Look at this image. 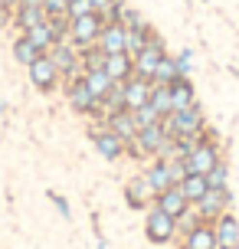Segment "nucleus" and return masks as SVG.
Listing matches in <instances>:
<instances>
[{
  "label": "nucleus",
  "instance_id": "17",
  "mask_svg": "<svg viewBox=\"0 0 239 249\" xmlns=\"http://www.w3.org/2000/svg\"><path fill=\"white\" fill-rule=\"evenodd\" d=\"M213 230H216V243H220V249H239V220L229 210L213 223Z\"/></svg>",
  "mask_w": 239,
  "mask_h": 249
},
{
  "label": "nucleus",
  "instance_id": "33",
  "mask_svg": "<svg viewBox=\"0 0 239 249\" xmlns=\"http://www.w3.org/2000/svg\"><path fill=\"white\" fill-rule=\"evenodd\" d=\"M121 23H125L128 30H154V26L148 23L138 10H131V7H121Z\"/></svg>",
  "mask_w": 239,
  "mask_h": 249
},
{
  "label": "nucleus",
  "instance_id": "45",
  "mask_svg": "<svg viewBox=\"0 0 239 249\" xmlns=\"http://www.w3.org/2000/svg\"><path fill=\"white\" fill-rule=\"evenodd\" d=\"M3 112H7V105H3V102H0V115H3Z\"/></svg>",
  "mask_w": 239,
  "mask_h": 249
},
{
  "label": "nucleus",
  "instance_id": "37",
  "mask_svg": "<svg viewBox=\"0 0 239 249\" xmlns=\"http://www.w3.org/2000/svg\"><path fill=\"white\" fill-rule=\"evenodd\" d=\"M174 59H177V72H180V79H187V75H190V59H193V53L184 50V53H177Z\"/></svg>",
  "mask_w": 239,
  "mask_h": 249
},
{
  "label": "nucleus",
  "instance_id": "19",
  "mask_svg": "<svg viewBox=\"0 0 239 249\" xmlns=\"http://www.w3.org/2000/svg\"><path fill=\"white\" fill-rule=\"evenodd\" d=\"M144 177H148V184L154 187V194L174 187V180H171V161H164V158H151V164L144 167Z\"/></svg>",
  "mask_w": 239,
  "mask_h": 249
},
{
  "label": "nucleus",
  "instance_id": "22",
  "mask_svg": "<svg viewBox=\"0 0 239 249\" xmlns=\"http://www.w3.org/2000/svg\"><path fill=\"white\" fill-rule=\"evenodd\" d=\"M193 102H197V95H193V82H190V79H177L174 86H171V105H174V112L190 108Z\"/></svg>",
  "mask_w": 239,
  "mask_h": 249
},
{
  "label": "nucleus",
  "instance_id": "28",
  "mask_svg": "<svg viewBox=\"0 0 239 249\" xmlns=\"http://www.w3.org/2000/svg\"><path fill=\"white\" fill-rule=\"evenodd\" d=\"M118 112H128V108H125V89H121V82H115V86L108 89V95L102 99V115H118Z\"/></svg>",
  "mask_w": 239,
  "mask_h": 249
},
{
  "label": "nucleus",
  "instance_id": "21",
  "mask_svg": "<svg viewBox=\"0 0 239 249\" xmlns=\"http://www.w3.org/2000/svg\"><path fill=\"white\" fill-rule=\"evenodd\" d=\"M105 124L112 128L115 135L121 138L125 144H131L135 138H138V122H135V115L131 112H118V115H105Z\"/></svg>",
  "mask_w": 239,
  "mask_h": 249
},
{
  "label": "nucleus",
  "instance_id": "14",
  "mask_svg": "<svg viewBox=\"0 0 239 249\" xmlns=\"http://www.w3.org/2000/svg\"><path fill=\"white\" fill-rule=\"evenodd\" d=\"M151 86H154L151 79H141V75H131L128 82H121L128 112H135V108H141V105H148V99H151Z\"/></svg>",
  "mask_w": 239,
  "mask_h": 249
},
{
  "label": "nucleus",
  "instance_id": "42",
  "mask_svg": "<svg viewBox=\"0 0 239 249\" xmlns=\"http://www.w3.org/2000/svg\"><path fill=\"white\" fill-rule=\"evenodd\" d=\"M17 7H43V0H20Z\"/></svg>",
  "mask_w": 239,
  "mask_h": 249
},
{
  "label": "nucleus",
  "instance_id": "3",
  "mask_svg": "<svg viewBox=\"0 0 239 249\" xmlns=\"http://www.w3.org/2000/svg\"><path fill=\"white\" fill-rule=\"evenodd\" d=\"M220 161H223V158H220V144H216V138L210 135V131H206L200 144H197V148H193L187 158H184V164H187V174H210V171H213Z\"/></svg>",
  "mask_w": 239,
  "mask_h": 249
},
{
  "label": "nucleus",
  "instance_id": "26",
  "mask_svg": "<svg viewBox=\"0 0 239 249\" xmlns=\"http://www.w3.org/2000/svg\"><path fill=\"white\" fill-rule=\"evenodd\" d=\"M177 187L184 190V197L190 200V207H193V203H197V200H200L203 194L210 190V184H206V177H203V174H187V177H184V180H180Z\"/></svg>",
  "mask_w": 239,
  "mask_h": 249
},
{
  "label": "nucleus",
  "instance_id": "24",
  "mask_svg": "<svg viewBox=\"0 0 239 249\" xmlns=\"http://www.w3.org/2000/svg\"><path fill=\"white\" fill-rule=\"evenodd\" d=\"M82 79H85V86L92 89V95H95V99H105V95H108V89L115 86L112 82V75L105 72V69H92V72H82Z\"/></svg>",
  "mask_w": 239,
  "mask_h": 249
},
{
  "label": "nucleus",
  "instance_id": "20",
  "mask_svg": "<svg viewBox=\"0 0 239 249\" xmlns=\"http://www.w3.org/2000/svg\"><path fill=\"white\" fill-rule=\"evenodd\" d=\"M26 36H30V43H33L39 53H50L52 46L59 43V33H56V26H52L50 17H46L43 23H36L33 30H26Z\"/></svg>",
  "mask_w": 239,
  "mask_h": 249
},
{
  "label": "nucleus",
  "instance_id": "40",
  "mask_svg": "<svg viewBox=\"0 0 239 249\" xmlns=\"http://www.w3.org/2000/svg\"><path fill=\"white\" fill-rule=\"evenodd\" d=\"M7 26H13V10L0 3V30H7Z\"/></svg>",
  "mask_w": 239,
  "mask_h": 249
},
{
  "label": "nucleus",
  "instance_id": "4",
  "mask_svg": "<svg viewBox=\"0 0 239 249\" xmlns=\"http://www.w3.org/2000/svg\"><path fill=\"white\" fill-rule=\"evenodd\" d=\"M102 26H105V20H102L99 13L76 17V20H69V33H66V39H69L76 50H88V46H95V43H99Z\"/></svg>",
  "mask_w": 239,
  "mask_h": 249
},
{
  "label": "nucleus",
  "instance_id": "8",
  "mask_svg": "<svg viewBox=\"0 0 239 249\" xmlns=\"http://www.w3.org/2000/svg\"><path fill=\"white\" fill-rule=\"evenodd\" d=\"M26 69H30V82H33V89L43 92V95H50V92H56V89L63 86V72L56 69V62H52L46 53H43L36 62H30Z\"/></svg>",
  "mask_w": 239,
  "mask_h": 249
},
{
  "label": "nucleus",
  "instance_id": "46",
  "mask_svg": "<svg viewBox=\"0 0 239 249\" xmlns=\"http://www.w3.org/2000/svg\"><path fill=\"white\" fill-rule=\"evenodd\" d=\"M180 249H187V246H184V243H180Z\"/></svg>",
  "mask_w": 239,
  "mask_h": 249
},
{
  "label": "nucleus",
  "instance_id": "1",
  "mask_svg": "<svg viewBox=\"0 0 239 249\" xmlns=\"http://www.w3.org/2000/svg\"><path fill=\"white\" fill-rule=\"evenodd\" d=\"M164 122V131L174 138H187V135H200V131H206V115H203V108L193 102L190 108H180V112H171L167 118H161Z\"/></svg>",
  "mask_w": 239,
  "mask_h": 249
},
{
  "label": "nucleus",
  "instance_id": "11",
  "mask_svg": "<svg viewBox=\"0 0 239 249\" xmlns=\"http://www.w3.org/2000/svg\"><path fill=\"white\" fill-rule=\"evenodd\" d=\"M92 144H95V151H99L102 158H108V161H118V158H125V141L115 135L108 124L102 122V124H95L92 128Z\"/></svg>",
  "mask_w": 239,
  "mask_h": 249
},
{
  "label": "nucleus",
  "instance_id": "18",
  "mask_svg": "<svg viewBox=\"0 0 239 249\" xmlns=\"http://www.w3.org/2000/svg\"><path fill=\"white\" fill-rule=\"evenodd\" d=\"M184 246H187V249H220L213 223H203V220H200V223L184 236Z\"/></svg>",
  "mask_w": 239,
  "mask_h": 249
},
{
  "label": "nucleus",
  "instance_id": "38",
  "mask_svg": "<svg viewBox=\"0 0 239 249\" xmlns=\"http://www.w3.org/2000/svg\"><path fill=\"white\" fill-rule=\"evenodd\" d=\"M50 200H52V207L59 210V216H63V220H69V216H72V207H69V200H66V197H59V194H50Z\"/></svg>",
  "mask_w": 239,
  "mask_h": 249
},
{
  "label": "nucleus",
  "instance_id": "31",
  "mask_svg": "<svg viewBox=\"0 0 239 249\" xmlns=\"http://www.w3.org/2000/svg\"><path fill=\"white\" fill-rule=\"evenodd\" d=\"M203 177H206L210 190H226V187H229V167H226L223 161L216 164V167L210 171V174H203Z\"/></svg>",
  "mask_w": 239,
  "mask_h": 249
},
{
  "label": "nucleus",
  "instance_id": "29",
  "mask_svg": "<svg viewBox=\"0 0 239 249\" xmlns=\"http://www.w3.org/2000/svg\"><path fill=\"white\" fill-rule=\"evenodd\" d=\"M154 105V112L161 115V118H167V115L174 112V105H171V86H151V99H148Z\"/></svg>",
  "mask_w": 239,
  "mask_h": 249
},
{
  "label": "nucleus",
  "instance_id": "10",
  "mask_svg": "<svg viewBox=\"0 0 239 249\" xmlns=\"http://www.w3.org/2000/svg\"><path fill=\"white\" fill-rule=\"evenodd\" d=\"M167 56V50H164V39L157 36V33H151L148 36V46L141 53H135V75H141V79H154V69H157V62Z\"/></svg>",
  "mask_w": 239,
  "mask_h": 249
},
{
  "label": "nucleus",
  "instance_id": "35",
  "mask_svg": "<svg viewBox=\"0 0 239 249\" xmlns=\"http://www.w3.org/2000/svg\"><path fill=\"white\" fill-rule=\"evenodd\" d=\"M95 13L92 0H69V10H66V20H76V17H88Z\"/></svg>",
  "mask_w": 239,
  "mask_h": 249
},
{
  "label": "nucleus",
  "instance_id": "34",
  "mask_svg": "<svg viewBox=\"0 0 239 249\" xmlns=\"http://www.w3.org/2000/svg\"><path fill=\"white\" fill-rule=\"evenodd\" d=\"M131 115H135L138 128H148V124H157V122H161V115L154 112V105H151V102H148V105H141V108H135Z\"/></svg>",
  "mask_w": 239,
  "mask_h": 249
},
{
  "label": "nucleus",
  "instance_id": "43",
  "mask_svg": "<svg viewBox=\"0 0 239 249\" xmlns=\"http://www.w3.org/2000/svg\"><path fill=\"white\" fill-rule=\"evenodd\" d=\"M0 3H3V7H10V10H17V3H20V0H0Z\"/></svg>",
  "mask_w": 239,
  "mask_h": 249
},
{
  "label": "nucleus",
  "instance_id": "44",
  "mask_svg": "<svg viewBox=\"0 0 239 249\" xmlns=\"http://www.w3.org/2000/svg\"><path fill=\"white\" fill-rule=\"evenodd\" d=\"M112 3H118V7H125V3H128V0H112Z\"/></svg>",
  "mask_w": 239,
  "mask_h": 249
},
{
  "label": "nucleus",
  "instance_id": "32",
  "mask_svg": "<svg viewBox=\"0 0 239 249\" xmlns=\"http://www.w3.org/2000/svg\"><path fill=\"white\" fill-rule=\"evenodd\" d=\"M154 30H128V43H125V53H141L144 46H148V36H151Z\"/></svg>",
  "mask_w": 239,
  "mask_h": 249
},
{
  "label": "nucleus",
  "instance_id": "2",
  "mask_svg": "<svg viewBox=\"0 0 239 249\" xmlns=\"http://www.w3.org/2000/svg\"><path fill=\"white\" fill-rule=\"evenodd\" d=\"M144 236L151 239L154 246H164V243H171L177 236V220L171 213H164L157 203L144 210Z\"/></svg>",
  "mask_w": 239,
  "mask_h": 249
},
{
  "label": "nucleus",
  "instance_id": "7",
  "mask_svg": "<svg viewBox=\"0 0 239 249\" xmlns=\"http://www.w3.org/2000/svg\"><path fill=\"white\" fill-rule=\"evenodd\" d=\"M66 102H69V105H72V112H79V115L105 118V115H102V102L92 95V89L85 86V79H82V75L72 79V82H66Z\"/></svg>",
  "mask_w": 239,
  "mask_h": 249
},
{
  "label": "nucleus",
  "instance_id": "9",
  "mask_svg": "<svg viewBox=\"0 0 239 249\" xmlns=\"http://www.w3.org/2000/svg\"><path fill=\"white\" fill-rule=\"evenodd\" d=\"M52 62H56V69L63 72V82H72L82 75V62H79V50L69 43V39H59L50 53H46Z\"/></svg>",
  "mask_w": 239,
  "mask_h": 249
},
{
  "label": "nucleus",
  "instance_id": "5",
  "mask_svg": "<svg viewBox=\"0 0 239 249\" xmlns=\"http://www.w3.org/2000/svg\"><path fill=\"white\" fill-rule=\"evenodd\" d=\"M171 141H174V138L164 131V122H157V124H148V128H138V138H135L131 144L138 148L141 161H151V158H161L164 148H167Z\"/></svg>",
  "mask_w": 239,
  "mask_h": 249
},
{
  "label": "nucleus",
  "instance_id": "30",
  "mask_svg": "<svg viewBox=\"0 0 239 249\" xmlns=\"http://www.w3.org/2000/svg\"><path fill=\"white\" fill-rule=\"evenodd\" d=\"M79 62H82V72L102 69V62H105V53H102L99 46H88V50H79Z\"/></svg>",
  "mask_w": 239,
  "mask_h": 249
},
{
  "label": "nucleus",
  "instance_id": "27",
  "mask_svg": "<svg viewBox=\"0 0 239 249\" xmlns=\"http://www.w3.org/2000/svg\"><path fill=\"white\" fill-rule=\"evenodd\" d=\"M177 79H180V72H177V59L174 56H164L161 62H157V69H154V86H174Z\"/></svg>",
  "mask_w": 239,
  "mask_h": 249
},
{
  "label": "nucleus",
  "instance_id": "41",
  "mask_svg": "<svg viewBox=\"0 0 239 249\" xmlns=\"http://www.w3.org/2000/svg\"><path fill=\"white\" fill-rule=\"evenodd\" d=\"M92 7H95V13L102 17V13H105L108 7H112V0H92Z\"/></svg>",
  "mask_w": 239,
  "mask_h": 249
},
{
  "label": "nucleus",
  "instance_id": "12",
  "mask_svg": "<svg viewBox=\"0 0 239 249\" xmlns=\"http://www.w3.org/2000/svg\"><path fill=\"white\" fill-rule=\"evenodd\" d=\"M125 200H128V207H131V210H148V207H154L157 194H154V187L148 184L144 171H141V174H135L125 184Z\"/></svg>",
  "mask_w": 239,
  "mask_h": 249
},
{
  "label": "nucleus",
  "instance_id": "25",
  "mask_svg": "<svg viewBox=\"0 0 239 249\" xmlns=\"http://www.w3.org/2000/svg\"><path fill=\"white\" fill-rule=\"evenodd\" d=\"M13 59L20 62V66H30V62H36L39 56H43V53L36 50V46H33V43H30V36H26V33H20V36L13 39Z\"/></svg>",
  "mask_w": 239,
  "mask_h": 249
},
{
  "label": "nucleus",
  "instance_id": "16",
  "mask_svg": "<svg viewBox=\"0 0 239 249\" xmlns=\"http://www.w3.org/2000/svg\"><path fill=\"white\" fill-rule=\"evenodd\" d=\"M102 69L112 75V82H128L135 75V56L131 53H108L105 62H102Z\"/></svg>",
  "mask_w": 239,
  "mask_h": 249
},
{
  "label": "nucleus",
  "instance_id": "13",
  "mask_svg": "<svg viewBox=\"0 0 239 249\" xmlns=\"http://www.w3.org/2000/svg\"><path fill=\"white\" fill-rule=\"evenodd\" d=\"M125 43H128V26L121 23V20H115V23L102 26L99 43H95V46L108 56V53H125Z\"/></svg>",
  "mask_w": 239,
  "mask_h": 249
},
{
  "label": "nucleus",
  "instance_id": "6",
  "mask_svg": "<svg viewBox=\"0 0 239 249\" xmlns=\"http://www.w3.org/2000/svg\"><path fill=\"white\" fill-rule=\"evenodd\" d=\"M229 203H233V194H229V187L226 190H206L190 210H193V216L197 220H203V223H216L223 213L229 210Z\"/></svg>",
  "mask_w": 239,
  "mask_h": 249
},
{
  "label": "nucleus",
  "instance_id": "39",
  "mask_svg": "<svg viewBox=\"0 0 239 249\" xmlns=\"http://www.w3.org/2000/svg\"><path fill=\"white\" fill-rule=\"evenodd\" d=\"M184 177H187V164L180 161V158H174V161H171V180H174V187L180 184Z\"/></svg>",
  "mask_w": 239,
  "mask_h": 249
},
{
  "label": "nucleus",
  "instance_id": "23",
  "mask_svg": "<svg viewBox=\"0 0 239 249\" xmlns=\"http://www.w3.org/2000/svg\"><path fill=\"white\" fill-rule=\"evenodd\" d=\"M43 20H46L43 7H17V10H13V26H17L20 33L33 30V26H36V23H43Z\"/></svg>",
  "mask_w": 239,
  "mask_h": 249
},
{
  "label": "nucleus",
  "instance_id": "36",
  "mask_svg": "<svg viewBox=\"0 0 239 249\" xmlns=\"http://www.w3.org/2000/svg\"><path fill=\"white\" fill-rule=\"evenodd\" d=\"M66 10H69V0H43L46 17H66Z\"/></svg>",
  "mask_w": 239,
  "mask_h": 249
},
{
  "label": "nucleus",
  "instance_id": "15",
  "mask_svg": "<svg viewBox=\"0 0 239 249\" xmlns=\"http://www.w3.org/2000/svg\"><path fill=\"white\" fill-rule=\"evenodd\" d=\"M154 203H157L164 213H171L174 220H184V216L190 213V200L184 197V190H180V187H167V190H161Z\"/></svg>",
  "mask_w": 239,
  "mask_h": 249
}]
</instances>
